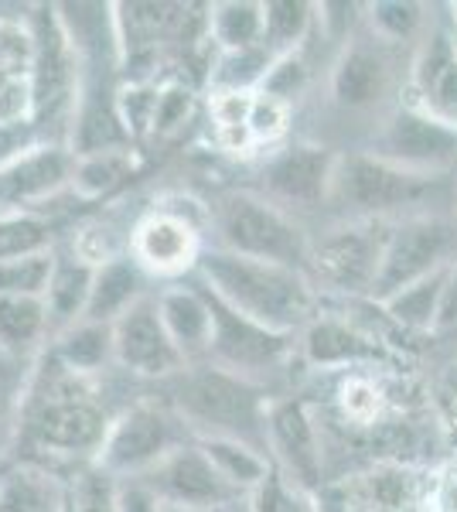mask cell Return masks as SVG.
Listing matches in <instances>:
<instances>
[{"mask_svg":"<svg viewBox=\"0 0 457 512\" xmlns=\"http://www.w3.org/2000/svg\"><path fill=\"white\" fill-rule=\"evenodd\" d=\"M447 274L451 267L437 270V274L417 280V284L403 287L386 301H376L386 318L393 321L403 332H437L440 321V304H444V287H447Z\"/></svg>","mask_w":457,"mask_h":512,"instance_id":"obj_25","label":"cell"},{"mask_svg":"<svg viewBox=\"0 0 457 512\" xmlns=\"http://www.w3.org/2000/svg\"><path fill=\"white\" fill-rule=\"evenodd\" d=\"M437 178L413 175L406 168L376 158L369 151L338 154L335 178H331L328 209L338 212V219H362V222H396L420 205L430 195Z\"/></svg>","mask_w":457,"mask_h":512,"instance_id":"obj_6","label":"cell"},{"mask_svg":"<svg viewBox=\"0 0 457 512\" xmlns=\"http://www.w3.org/2000/svg\"><path fill=\"white\" fill-rule=\"evenodd\" d=\"M209 41L219 52H249L263 45V4L222 0L209 7Z\"/></svg>","mask_w":457,"mask_h":512,"instance_id":"obj_27","label":"cell"},{"mask_svg":"<svg viewBox=\"0 0 457 512\" xmlns=\"http://www.w3.org/2000/svg\"><path fill=\"white\" fill-rule=\"evenodd\" d=\"M58 512H69V509H65V502H58Z\"/></svg>","mask_w":457,"mask_h":512,"instance_id":"obj_46","label":"cell"},{"mask_svg":"<svg viewBox=\"0 0 457 512\" xmlns=\"http://www.w3.org/2000/svg\"><path fill=\"white\" fill-rule=\"evenodd\" d=\"M31 31V96H35V127L48 144L69 147L72 120L79 106V52L58 18L55 4H38L28 14Z\"/></svg>","mask_w":457,"mask_h":512,"instance_id":"obj_4","label":"cell"},{"mask_svg":"<svg viewBox=\"0 0 457 512\" xmlns=\"http://www.w3.org/2000/svg\"><path fill=\"white\" fill-rule=\"evenodd\" d=\"M202 233L185 212L154 209L130 229V256L147 277H181L195 274L202 260Z\"/></svg>","mask_w":457,"mask_h":512,"instance_id":"obj_16","label":"cell"},{"mask_svg":"<svg viewBox=\"0 0 457 512\" xmlns=\"http://www.w3.org/2000/svg\"><path fill=\"white\" fill-rule=\"evenodd\" d=\"M287 123H290V106L256 89L253 106H249V134H253V144L260 147L280 140L287 134Z\"/></svg>","mask_w":457,"mask_h":512,"instance_id":"obj_38","label":"cell"},{"mask_svg":"<svg viewBox=\"0 0 457 512\" xmlns=\"http://www.w3.org/2000/svg\"><path fill=\"white\" fill-rule=\"evenodd\" d=\"M301 359L314 369H372L382 359V345L362 325L338 315H314L307 328L297 335Z\"/></svg>","mask_w":457,"mask_h":512,"instance_id":"obj_20","label":"cell"},{"mask_svg":"<svg viewBox=\"0 0 457 512\" xmlns=\"http://www.w3.org/2000/svg\"><path fill=\"white\" fill-rule=\"evenodd\" d=\"M21 434V403L14 396H0V461L18 448Z\"/></svg>","mask_w":457,"mask_h":512,"instance_id":"obj_42","label":"cell"},{"mask_svg":"<svg viewBox=\"0 0 457 512\" xmlns=\"http://www.w3.org/2000/svg\"><path fill=\"white\" fill-rule=\"evenodd\" d=\"M232 492L249 495L270 475V454L243 441H198Z\"/></svg>","mask_w":457,"mask_h":512,"instance_id":"obj_30","label":"cell"},{"mask_svg":"<svg viewBox=\"0 0 457 512\" xmlns=\"http://www.w3.org/2000/svg\"><path fill=\"white\" fill-rule=\"evenodd\" d=\"M0 216H11V212H7V209H4V205H0Z\"/></svg>","mask_w":457,"mask_h":512,"instance_id":"obj_47","label":"cell"},{"mask_svg":"<svg viewBox=\"0 0 457 512\" xmlns=\"http://www.w3.org/2000/svg\"><path fill=\"white\" fill-rule=\"evenodd\" d=\"M157 311L168 328L174 349L181 352L185 366L209 359L215 315H212V297L202 284H171L157 294Z\"/></svg>","mask_w":457,"mask_h":512,"instance_id":"obj_21","label":"cell"},{"mask_svg":"<svg viewBox=\"0 0 457 512\" xmlns=\"http://www.w3.org/2000/svg\"><path fill=\"white\" fill-rule=\"evenodd\" d=\"M18 403V451H28L31 458L79 461V465H89V461L99 458L113 417L93 376L72 373L48 349L41 352L38 369L28 373Z\"/></svg>","mask_w":457,"mask_h":512,"instance_id":"obj_1","label":"cell"},{"mask_svg":"<svg viewBox=\"0 0 457 512\" xmlns=\"http://www.w3.org/2000/svg\"><path fill=\"white\" fill-rule=\"evenodd\" d=\"M457 260V219L440 212H417L389 222L386 246H382V267L372 301H386L403 287L451 267Z\"/></svg>","mask_w":457,"mask_h":512,"instance_id":"obj_9","label":"cell"},{"mask_svg":"<svg viewBox=\"0 0 457 512\" xmlns=\"http://www.w3.org/2000/svg\"><path fill=\"white\" fill-rule=\"evenodd\" d=\"M427 7L413 4V0H379V4L365 7V24L379 41L386 45H403V41L423 38V24H427Z\"/></svg>","mask_w":457,"mask_h":512,"instance_id":"obj_33","label":"cell"},{"mask_svg":"<svg viewBox=\"0 0 457 512\" xmlns=\"http://www.w3.org/2000/svg\"><path fill=\"white\" fill-rule=\"evenodd\" d=\"M430 512H457V451L437 468L430 482Z\"/></svg>","mask_w":457,"mask_h":512,"instance_id":"obj_41","label":"cell"},{"mask_svg":"<svg viewBox=\"0 0 457 512\" xmlns=\"http://www.w3.org/2000/svg\"><path fill=\"white\" fill-rule=\"evenodd\" d=\"M137 175V151L134 147H116V151L86 154L76 161V178H72V192L76 198L96 202V198L113 195Z\"/></svg>","mask_w":457,"mask_h":512,"instance_id":"obj_28","label":"cell"},{"mask_svg":"<svg viewBox=\"0 0 457 512\" xmlns=\"http://www.w3.org/2000/svg\"><path fill=\"white\" fill-rule=\"evenodd\" d=\"M116 489L120 478L106 472L99 461H89L69 475L62 502L69 512H116Z\"/></svg>","mask_w":457,"mask_h":512,"instance_id":"obj_32","label":"cell"},{"mask_svg":"<svg viewBox=\"0 0 457 512\" xmlns=\"http://www.w3.org/2000/svg\"><path fill=\"white\" fill-rule=\"evenodd\" d=\"M410 106L457 127V38L444 28L423 31L410 69Z\"/></svg>","mask_w":457,"mask_h":512,"instance_id":"obj_18","label":"cell"},{"mask_svg":"<svg viewBox=\"0 0 457 512\" xmlns=\"http://www.w3.org/2000/svg\"><path fill=\"white\" fill-rule=\"evenodd\" d=\"M314 24H318V4H304V0H267L263 4V45H267L273 59L297 52L311 38Z\"/></svg>","mask_w":457,"mask_h":512,"instance_id":"obj_29","label":"cell"},{"mask_svg":"<svg viewBox=\"0 0 457 512\" xmlns=\"http://www.w3.org/2000/svg\"><path fill=\"white\" fill-rule=\"evenodd\" d=\"M195 277L215 301L270 332L301 335L307 321L318 315V287L304 270L205 246Z\"/></svg>","mask_w":457,"mask_h":512,"instance_id":"obj_2","label":"cell"},{"mask_svg":"<svg viewBox=\"0 0 457 512\" xmlns=\"http://www.w3.org/2000/svg\"><path fill=\"white\" fill-rule=\"evenodd\" d=\"M307 79H311V69H307V59L304 52L297 48V52H287V55H277L267 72V79H263L260 93H267L273 99H280V103L294 106V99L307 89Z\"/></svg>","mask_w":457,"mask_h":512,"instance_id":"obj_37","label":"cell"},{"mask_svg":"<svg viewBox=\"0 0 457 512\" xmlns=\"http://www.w3.org/2000/svg\"><path fill=\"white\" fill-rule=\"evenodd\" d=\"M161 400L185 420L195 441H243L267 451V386L212 362H195L164 379Z\"/></svg>","mask_w":457,"mask_h":512,"instance_id":"obj_3","label":"cell"},{"mask_svg":"<svg viewBox=\"0 0 457 512\" xmlns=\"http://www.w3.org/2000/svg\"><path fill=\"white\" fill-rule=\"evenodd\" d=\"M212 315H215V332H212V349L205 362H212V366H219V369H229V373H236L243 379H253V383H260V386H267L263 379L270 373H277L297 349V335L270 332V328L236 315V311L226 308L222 301H215V297H212Z\"/></svg>","mask_w":457,"mask_h":512,"instance_id":"obj_12","label":"cell"},{"mask_svg":"<svg viewBox=\"0 0 457 512\" xmlns=\"http://www.w3.org/2000/svg\"><path fill=\"white\" fill-rule=\"evenodd\" d=\"M212 246L249 260L280 263L307 274L311 263V236L280 205L260 192H226L212 205Z\"/></svg>","mask_w":457,"mask_h":512,"instance_id":"obj_5","label":"cell"},{"mask_svg":"<svg viewBox=\"0 0 457 512\" xmlns=\"http://www.w3.org/2000/svg\"><path fill=\"white\" fill-rule=\"evenodd\" d=\"M386 407H389L386 390L365 369H352L345 376V383L338 386V414H342L345 427L369 431V427L386 424Z\"/></svg>","mask_w":457,"mask_h":512,"instance_id":"obj_31","label":"cell"},{"mask_svg":"<svg viewBox=\"0 0 457 512\" xmlns=\"http://www.w3.org/2000/svg\"><path fill=\"white\" fill-rule=\"evenodd\" d=\"M212 512H253V506H249V495H236V499L222 502V506H215Z\"/></svg>","mask_w":457,"mask_h":512,"instance_id":"obj_44","label":"cell"},{"mask_svg":"<svg viewBox=\"0 0 457 512\" xmlns=\"http://www.w3.org/2000/svg\"><path fill=\"white\" fill-rule=\"evenodd\" d=\"M161 512H198V509H185V506H161Z\"/></svg>","mask_w":457,"mask_h":512,"instance_id":"obj_45","label":"cell"},{"mask_svg":"<svg viewBox=\"0 0 457 512\" xmlns=\"http://www.w3.org/2000/svg\"><path fill=\"white\" fill-rule=\"evenodd\" d=\"M48 144L35 127V120L28 123H0V175H4L11 164H18L24 154H31L35 147Z\"/></svg>","mask_w":457,"mask_h":512,"instance_id":"obj_39","label":"cell"},{"mask_svg":"<svg viewBox=\"0 0 457 512\" xmlns=\"http://www.w3.org/2000/svg\"><path fill=\"white\" fill-rule=\"evenodd\" d=\"M270 465L301 489L321 495L328 485V458L318 414L301 396H273L267 407Z\"/></svg>","mask_w":457,"mask_h":512,"instance_id":"obj_11","label":"cell"},{"mask_svg":"<svg viewBox=\"0 0 457 512\" xmlns=\"http://www.w3.org/2000/svg\"><path fill=\"white\" fill-rule=\"evenodd\" d=\"M48 335L52 328H48L45 297L0 294V349L7 355L28 362L31 355L41 352Z\"/></svg>","mask_w":457,"mask_h":512,"instance_id":"obj_24","label":"cell"},{"mask_svg":"<svg viewBox=\"0 0 457 512\" xmlns=\"http://www.w3.org/2000/svg\"><path fill=\"white\" fill-rule=\"evenodd\" d=\"M454 205H457V195H454Z\"/></svg>","mask_w":457,"mask_h":512,"instance_id":"obj_48","label":"cell"},{"mask_svg":"<svg viewBox=\"0 0 457 512\" xmlns=\"http://www.w3.org/2000/svg\"><path fill=\"white\" fill-rule=\"evenodd\" d=\"M113 366L134 379H154V383H164L185 369V359L174 349L157 311V294L140 297L127 315L113 321Z\"/></svg>","mask_w":457,"mask_h":512,"instance_id":"obj_14","label":"cell"},{"mask_svg":"<svg viewBox=\"0 0 457 512\" xmlns=\"http://www.w3.org/2000/svg\"><path fill=\"white\" fill-rule=\"evenodd\" d=\"M58 362L72 369L79 376H99L106 366H113V325H96V321H76L72 328H65L62 335H55V342L48 345Z\"/></svg>","mask_w":457,"mask_h":512,"instance_id":"obj_26","label":"cell"},{"mask_svg":"<svg viewBox=\"0 0 457 512\" xmlns=\"http://www.w3.org/2000/svg\"><path fill=\"white\" fill-rule=\"evenodd\" d=\"M52 270H55L52 250H38V253L14 256V260H0V294L45 297Z\"/></svg>","mask_w":457,"mask_h":512,"instance_id":"obj_34","label":"cell"},{"mask_svg":"<svg viewBox=\"0 0 457 512\" xmlns=\"http://www.w3.org/2000/svg\"><path fill=\"white\" fill-rule=\"evenodd\" d=\"M76 154L65 144H41L31 154H24L18 164L0 175V205L7 212H24L31 205H41L45 198H55L69 188L76 178Z\"/></svg>","mask_w":457,"mask_h":512,"instance_id":"obj_19","label":"cell"},{"mask_svg":"<svg viewBox=\"0 0 457 512\" xmlns=\"http://www.w3.org/2000/svg\"><path fill=\"white\" fill-rule=\"evenodd\" d=\"M93 274H96V267H89L76 253L55 256V270L45 291L48 328H52V335H62L65 328L82 321L86 304H89V291H93Z\"/></svg>","mask_w":457,"mask_h":512,"instance_id":"obj_23","label":"cell"},{"mask_svg":"<svg viewBox=\"0 0 457 512\" xmlns=\"http://www.w3.org/2000/svg\"><path fill=\"white\" fill-rule=\"evenodd\" d=\"M191 110H195V93H191V86H185L181 79L164 82V86L157 89L151 134L154 137H174L191 120Z\"/></svg>","mask_w":457,"mask_h":512,"instance_id":"obj_36","label":"cell"},{"mask_svg":"<svg viewBox=\"0 0 457 512\" xmlns=\"http://www.w3.org/2000/svg\"><path fill=\"white\" fill-rule=\"evenodd\" d=\"M369 154L413 171V175L440 178L457 164V127L403 103L379 120L376 134L369 140Z\"/></svg>","mask_w":457,"mask_h":512,"instance_id":"obj_10","label":"cell"},{"mask_svg":"<svg viewBox=\"0 0 457 512\" xmlns=\"http://www.w3.org/2000/svg\"><path fill=\"white\" fill-rule=\"evenodd\" d=\"M389 222L338 219L324 229L321 239H311V263L307 277L311 284L338 297H372L382 267V246H386Z\"/></svg>","mask_w":457,"mask_h":512,"instance_id":"obj_7","label":"cell"},{"mask_svg":"<svg viewBox=\"0 0 457 512\" xmlns=\"http://www.w3.org/2000/svg\"><path fill=\"white\" fill-rule=\"evenodd\" d=\"M318 512H352V509H348L345 495L338 489H324L318 495Z\"/></svg>","mask_w":457,"mask_h":512,"instance_id":"obj_43","label":"cell"},{"mask_svg":"<svg viewBox=\"0 0 457 512\" xmlns=\"http://www.w3.org/2000/svg\"><path fill=\"white\" fill-rule=\"evenodd\" d=\"M195 441L181 420L164 400H137L113 417L110 434L99 451V465L116 478H140L154 472L164 458Z\"/></svg>","mask_w":457,"mask_h":512,"instance_id":"obj_8","label":"cell"},{"mask_svg":"<svg viewBox=\"0 0 457 512\" xmlns=\"http://www.w3.org/2000/svg\"><path fill=\"white\" fill-rule=\"evenodd\" d=\"M249 506L253 512H318V495L270 468V475L249 492Z\"/></svg>","mask_w":457,"mask_h":512,"instance_id":"obj_35","label":"cell"},{"mask_svg":"<svg viewBox=\"0 0 457 512\" xmlns=\"http://www.w3.org/2000/svg\"><path fill=\"white\" fill-rule=\"evenodd\" d=\"M140 478L151 485L164 506H185L198 512H212L215 506H222V502L239 495L229 489L226 478L215 472L209 454L202 451L198 441H188V444H181V448H174L154 472H147Z\"/></svg>","mask_w":457,"mask_h":512,"instance_id":"obj_17","label":"cell"},{"mask_svg":"<svg viewBox=\"0 0 457 512\" xmlns=\"http://www.w3.org/2000/svg\"><path fill=\"white\" fill-rule=\"evenodd\" d=\"M331 103L345 113H369L379 110L393 93V59L389 45L379 41L372 31H355L338 48V59L328 76Z\"/></svg>","mask_w":457,"mask_h":512,"instance_id":"obj_15","label":"cell"},{"mask_svg":"<svg viewBox=\"0 0 457 512\" xmlns=\"http://www.w3.org/2000/svg\"><path fill=\"white\" fill-rule=\"evenodd\" d=\"M147 297V274L140 270V263L130 253H120L113 260H106L103 267H96L93 274V291H89V304L82 321H96V325H113L120 315H127L130 308Z\"/></svg>","mask_w":457,"mask_h":512,"instance_id":"obj_22","label":"cell"},{"mask_svg":"<svg viewBox=\"0 0 457 512\" xmlns=\"http://www.w3.org/2000/svg\"><path fill=\"white\" fill-rule=\"evenodd\" d=\"M164 502L144 478H120L116 489V512H161Z\"/></svg>","mask_w":457,"mask_h":512,"instance_id":"obj_40","label":"cell"},{"mask_svg":"<svg viewBox=\"0 0 457 512\" xmlns=\"http://www.w3.org/2000/svg\"><path fill=\"white\" fill-rule=\"evenodd\" d=\"M338 154L321 144H297L280 147L273 158H267L260 171V195L280 205L284 212H311L328 209L331 178H335Z\"/></svg>","mask_w":457,"mask_h":512,"instance_id":"obj_13","label":"cell"}]
</instances>
